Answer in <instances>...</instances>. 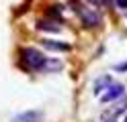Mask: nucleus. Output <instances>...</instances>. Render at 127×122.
<instances>
[{
	"label": "nucleus",
	"instance_id": "f257e3e1",
	"mask_svg": "<svg viewBox=\"0 0 127 122\" xmlns=\"http://www.w3.org/2000/svg\"><path fill=\"white\" fill-rule=\"evenodd\" d=\"M70 6H72V10L80 16L84 27L92 29V27H98L100 24V14H98L96 8H92V4H84L82 0H72Z\"/></svg>",
	"mask_w": 127,
	"mask_h": 122
},
{
	"label": "nucleus",
	"instance_id": "f03ea898",
	"mask_svg": "<svg viewBox=\"0 0 127 122\" xmlns=\"http://www.w3.org/2000/svg\"><path fill=\"white\" fill-rule=\"evenodd\" d=\"M21 55H23V61H25V65H27L29 69L43 71V65L47 61V57H43L41 51H37V49H33V47H25L21 51Z\"/></svg>",
	"mask_w": 127,
	"mask_h": 122
},
{
	"label": "nucleus",
	"instance_id": "7ed1b4c3",
	"mask_svg": "<svg viewBox=\"0 0 127 122\" xmlns=\"http://www.w3.org/2000/svg\"><path fill=\"white\" fill-rule=\"evenodd\" d=\"M125 94V87L121 86V84H111L105 92H102V96H100V102L102 104H109V102H113V100H117V98H121Z\"/></svg>",
	"mask_w": 127,
	"mask_h": 122
},
{
	"label": "nucleus",
	"instance_id": "20e7f679",
	"mask_svg": "<svg viewBox=\"0 0 127 122\" xmlns=\"http://www.w3.org/2000/svg\"><path fill=\"white\" fill-rule=\"evenodd\" d=\"M41 120H43L41 110H27V112H21L12 118V122H41Z\"/></svg>",
	"mask_w": 127,
	"mask_h": 122
},
{
	"label": "nucleus",
	"instance_id": "39448f33",
	"mask_svg": "<svg viewBox=\"0 0 127 122\" xmlns=\"http://www.w3.org/2000/svg\"><path fill=\"white\" fill-rule=\"evenodd\" d=\"M37 31H51V33H58L62 31V24L58 20H43V18H39L37 20Z\"/></svg>",
	"mask_w": 127,
	"mask_h": 122
},
{
	"label": "nucleus",
	"instance_id": "423d86ee",
	"mask_svg": "<svg viewBox=\"0 0 127 122\" xmlns=\"http://www.w3.org/2000/svg\"><path fill=\"white\" fill-rule=\"evenodd\" d=\"M111 84H113V79H111L109 75H105V77H100L98 81H96V84H94V89H92V92H94V96H102V92H105V89L111 86Z\"/></svg>",
	"mask_w": 127,
	"mask_h": 122
},
{
	"label": "nucleus",
	"instance_id": "0eeeda50",
	"mask_svg": "<svg viewBox=\"0 0 127 122\" xmlns=\"http://www.w3.org/2000/svg\"><path fill=\"white\" fill-rule=\"evenodd\" d=\"M45 49H51V51H70L68 43H62V41H43Z\"/></svg>",
	"mask_w": 127,
	"mask_h": 122
},
{
	"label": "nucleus",
	"instance_id": "6e6552de",
	"mask_svg": "<svg viewBox=\"0 0 127 122\" xmlns=\"http://www.w3.org/2000/svg\"><path fill=\"white\" fill-rule=\"evenodd\" d=\"M62 67H64V63L60 59H51V57H47V61L43 65V71L45 73H51V71H60Z\"/></svg>",
	"mask_w": 127,
	"mask_h": 122
},
{
	"label": "nucleus",
	"instance_id": "1a4fd4ad",
	"mask_svg": "<svg viewBox=\"0 0 127 122\" xmlns=\"http://www.w3.org/2000/svg\"><path fill=\"white\" fill-rule=\"evenodd\" d=\"M49 14H51V16H62V6H60V4L49 6Z\"/></svg>",
	"mask_w": 127,
	"mask_h": 122
},
{
	"label": "nucleus",
	"instance_id": "9d476101",
	"mask_svg": "<svg viewBox=\"0 0 127 122\" xmlns=\"http://www.w3.org/2000/svg\"><path fill=\"white\" fill-rule=\"evenodd\" d=\"M88 4H111V0H86Z\"/></svg>",
	"mask_w": 127,
	"mask_h": 122
},
{
	"label": "nucleus",
	"instance_id": "9b49d317",
	"mask_svg": "<svg viewBox=\"0 0 127 122\" xmlns=\"http://www.w3.org/2000/svg\"><path fill=\"white\" fill-rule=\"evenodd\" d=\"M115 69H117V71H125V69H127V61H125V63H119V65H115Z\"/></svg>",
	"mask_w": 127,
	"mask_h": 122
},
{
	"label": "nucleus",
	"instance_id": "f8f14e48",
	"mask_svg": "<svg viewBox=\"0 0 127 122\" xmlns=\"http://www.w3.org/2000/svg\"><path fill=\"white\" fill-rule=\"evenodd\" d=\"M115 4L119 8H127V0H115Z\"/></svg>",
	"mask_w": 127,
	"mask_h": 122
},
{
	"label": "nucleus",
	"instance_id": "ddd939ff",
	"mask_svg": "<svg viewBox=\"0 0 127 122\" xmlns=\"http://www.w3.org/2000/svg\"><path fill=\"white\" fill-rule=\"evenodd\" d=\"M125 122H127V116H125Z\"/></svg>",
	"mask_w": 127,
	"mask_h": 122
}]
</instances>
